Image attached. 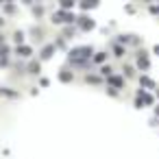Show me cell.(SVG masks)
<instances>
[{"mask_svg":"<svg viewBox=\"0 0 159 159\" xmlns=\"http://www.w3.org/2000/svg\"><path fill=\"white\" fill-rule=\"evenodd\" d=\"M89 55H92V48H89V46H81V48H74V50H72L70 59H74L76 63H83L81 59H85V57H89Z\"/></svg>","mask_w":159,"mask_h":159,"instance_id":"6da1fadb","label":"cell"},{"mask_svg":"<svg viewBox=\"0 0 159 159\" xmlns=\"http://www.w3.org/2000/svg\"><path fill=\"white\" fill-rule=\"evenodd\" d=\"M18 55H22V57H29V55H31V48H29V46H22V48H18Z\"/></svg>","mask_w":159,"mask_h":159,"instance_id":"7a4b0ae2","label":"cell"},{"mask_svg":"<svg viewBox=\"0 0 159 159\" xmlns=\"http://www.w3.org/2000/svg\"><path fill=\"white\" fill-rule=\"evenodd\" d=\"M52 50H55V46H46V48H44V52H42V57H44V59H48V57L52 55Z\"/></svg>","mask_w":159,"mask_h":159,"instance_id":"3957f363","label":"cell"},{"mask_svg":"<svg viewBox=\"0 0 159 159\" xmlns=\"http://www.w3.org/2000/svg\"><path fill=\"white\" fill-rule=\"evenodd\" d=\"M139 68L148 70V59H146V55H139Z\"/></svg>","mask_w":159,"mask_h":159,"instance_id":"277c9868","label":"cell"},{"mask_svg":"<svg viewBox=\"0 0 159 159\" xmlns=\"http://www.w3.org/2000/svg\"><path fill=\"white\" fill-rule=\"evenodd\" d=\"M81 26H83V29H92V26H94V22H92V20H83V18H81Z\"/></svg>","mask_w":159,"mask_h":159,"instance_id":"5b68a950","label":"cell"},{"mask_svg":"<svg viewBox=\"0 0 159 159\" xmlns=\"http://www.w3.org/2000/svg\"><path fill=\"white\" fill-rule=\"evenodd\" d=\"M59 76H61V81H72V74H70V72H66V70H63Z\"/></svg>","mask_w":159,"mask_h":159,"instance_id":"8992f818","label":"cell"},{"mask_svg":"<svg viewBox=\"0 0 159 159\" xmlns=\"http://www.w3.org/2000/svg\"><path fill=\"white\" fill-rule=\"evenodd\" d=\"M111 83H113V85H122V79H120V76H111Z\"/></svg>","mask_w":159,"mask_h":159,"instance_id":"52a82bcc","label":"cell"},{"mask_svg":"<svg viewBox=\"0 0 159 159\" xmlns=\"http://www.w3.org/2000/svg\"><path fill=\"white\" fill-rule=\"evenodd\" d=\"M142 83H144V85H146V87H152V81H150V79H146V76H144V79H142Z\"/></svg>","mask_w":159,"mask_h":159,"instance_id":"ba28073f","label":"cell"},{"mask_svg":"<svg viewBox=\"0 0 159 159\" xmlns=\"http://www.w3.org/2000/svg\"><path fill=\"white\" fill-rule=\"evenodd\" d=\"M22 39H24V33H22V31H20V33H16V42H22Z\"/></svg>","mask_w":159,"mask_h":159,"instance_id":"9c48e42d","label":"cell"},{"mask_svg":"<svg viewBox=\"0 0 159 159\" xmlns=\"http://www.w3.org/2000/svg\"><path fill=\"white\" fill-rule=\"evenodd\" d=\"M31 72H39V63H31Z\"/></svg>","mask_w":159,"mask_h":159,"instance_id":"30bf717a","label":"cell"},{"mask_svg":"<svg viewBox=\"0 0 159 159\" xmlns=\"http://www.w3.org/2000/svg\"><path fill=\"white\" fill-rule=\"evenodd\" d=\"M155 52H157V55H159V46H155Z\"/></svg>","mask_w":159,"mask_h":159,"instance_id":"8fae6325","label":"cell"},{"mask_svg":"<svg viewBox=\"0 0 159 159\" xmlns=\"http://www.w3.org/2000/svg\"><path fill=\"white\" fill-rule=\"evenodd\" d=\"M0 24H2V20H0Z\"/></svg>","mask_w":159,"mask_h":159,"instance_id":"7c38bea8","label":"cell"}]
</instances>
